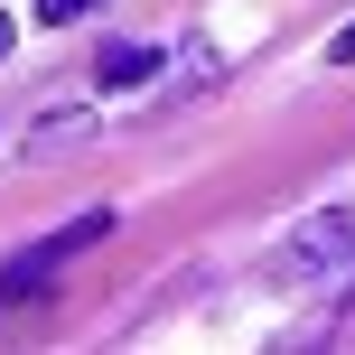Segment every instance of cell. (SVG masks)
<instances>
[{
	"mask_svg": "<svg viewBox=\"0 0 355 355\" xmlns=\"http://www.w3.org/2000/svg\"><path fill=\"white\" fill-rule=\"evenodd\" d=\"M168 56L159 47H103V66H94V85H141V75H159Z\"/></svg>",
	"mask_w": 355,
	"mask_h": 355,
	"instance_id": "7a4b0ae2",
	"label": "cell"
},
{
	"mask_svg": "<svg viewBox=\"0 0 355 355\" xmlns=\"http://www.w3.org/2000/svg\"><path fill=\"white\" fill-rule=\"evenodd\" d=\"M327 56H337V66H355V28H337V47H327Z\"/></svg>",
	"mask_w": 355,
	"mask_h": 355,
	"instance_id": "277c9868",
	"label": "cell"
},
{
	"mask_svg": "<svg viewBox=\"0 0 355 355\" xmlns=\"http://www.w3.org/2000/svg\"><path fill=\"white\" fill-rule=\"evenodd\" d=\"M346 262H355V215L327 206V215H309L262 271H271V281H327V271H346Z\"/></svg>",
	"mask_w": 355,
	"mask_h": 355,
	"instance_id": "6da1fadb",
	"label": "cell"
},
{
	"mask_svg": "<svg viewBox=\"0 0 355 355\" xmlns=\"http://www.w3.org/2000/svg\"><path fill=\"white\" fill-rule=\"evenodd\" d=\"M10 37H19V28H10V10H0V56H10Z\"/></svg>",
	"mask_w": 355,
	"mask_h": 355,
	"instance_id": "5b68a950",
	"label": "cell"
},
{
	"mask_svg": "<svg viewBox=\"0 0 355 355\" xmlns=\"http://www.w3.org/2000/svg\"><path fill=\"white\" fill-rule=\"evenodd\" d=\"M85 10H103V0H37V19H47V28H66V19H85Z\"/></svg>",
	"mask_w": 355,
	"mask_h": 355,
	"instance_id": "3957f363",
	"label": "cell"
}]
</instances>
